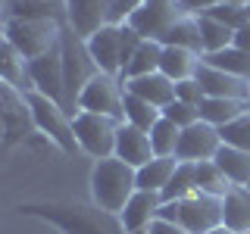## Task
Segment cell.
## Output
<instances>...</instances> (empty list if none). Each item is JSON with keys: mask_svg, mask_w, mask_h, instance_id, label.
I'll return each mask as SVG.
<instances>
[{"mask_svg": "<svg viewBox=\"0 0 250 234\" xmlns=\"http://www.w3.org/2000/svg\"><path fill=\"white\" fill-rule=\"evenodd\" d=\"M135 191H138V169H131L119 156H106V159L94 162V169H91V200H94V206L119 215L125 209V203L135 197Z\"/></svg>", "mask_w": 250, "mask_h": 234, "instance_id": "obj_2", "label": "cell"}, {"mask_svg": "<svg viewBox=\"0 0 250 234\" xmlns=\"http://www.w3.org/2000/svg\"><path fill=\"white\" fill-rule=\"evenodd\" d=\"M0 125H3V144L16 147L31 140V135L38 131L35 113L28 106V97L22 91H16L13 84H0Z\"/></svg>", "mask_w": 250, "mask_h": 234, "instance_id": "obj_8", "label": "cell"}, {"mask_svg": "<svg viewBox=\"0 0 250 234\" xmlns=\"http://www.w3.org/2000/svg\"><path fill=\"white\" fill-rule=\"evenodd\" d=\"M244 234H250V231H244Z\"/></svg>", "mask_w": 250, "mask_h": 234, "instance_id": "obj_47", "label": "cell"}, {"mask_svg": "<svg viewBox=\"0 0 250 234\" xmlns=\"http://www.w3.org/2000/svg\"><path fill=\"white\" fill-rule=\"evenodd\" d=\"M247 113H250V106H247Z\"/></svg>", "mask_w": 250, "mask_h": 234, "instance_id": "obj_46", "label": "cell"}, {"mask_svg": "<svg viewBox=\"0 0 250 234\" xmlns=\"http://www.w3.org/2000/svg\"><path fill=\"white\" fill-rule=\"evenodd\" d=\"M247 13H250V6H247Z\"/></svg>", "mask_w": 250, "mask_h": 234, "instance_id": "obj_45", "label": "cell"}, {"mask_svg": "<svg viewBox=\"0 0 250 234\" xmlns=\"http://www.w3.org/2000/svg\"><path fill=\"white\" fill-rule=\"evenodd\" d=\"M194 78L200 81V88L207 97H231V100H250V81H244V78L238 75H229L222 72V69L209 66V62L200 59L197 72H194Z\"/></svg>", "mask_w": 250, "mask_h": 234, "instance_id": "obj_14", "label": "cell"}, {"mask_svg": "<svg viewBox=\"0 0 250 234\" xmlns=\"http://www.w3.org/2000/svg\"><path fill=\"white\" fill-rule=\"evenodd\" d=\"M116 0H66L69 10V25L82 38H91L100 25L109 22V10Z\"/></svg>", "mask_w": 250, "mask_h": 234, "instance_id": "obj_17", "label": "cell"}, {"mask_svg": "<svg viewBox=\"0 0 250 234\" xmlns=\"http://www.w3.org/2000/svg\"><path fill=\"white\" fill-rule=\"evenodd\" d=\"M244 187H247V191H250V181H247V184H244Z\"/></svg>", "mask_w": 250, "mask_h": 234, "instance_id": "obj_44", "label": "cell"}, {"mask_svg": "<svg viewBox=\"0 0 250 234\" xmlns=\"http://www.w3.org/2000/svg\"><path fill=\"white\" fill-rule=\"evenodd\" d=\"M250 100H231V97H207L200 103V119L216 125V128H222V125H229L234 119H241V116L247 113Z\"/></svg>", "mask_w": 250, "mask_h": 234, "instance_id": "obj_22", "label": "cell"}, {"mask_svg": "<svg viewBox=\"0 0 250 234\" xmlns=\"http://www.w3.org/2000/svg\"><path fill=\"white\" fill-rule=\"evenodd\" d=\"M178 19H185V10H182L178 0H144V3L128 16L125 25H131L144 41H160Z\"/></svg>", "mask_w": 250, "mask_h": 234, "instance_id": "obj_9", "label": "cell"}, {"mask_svg": "<svg viewBox=\"0 0 250 234\" xmlns=\"http://www.w3.org/2000/svg\"><path fill=\"white\" fill-rule=\"evenodd\" d=\"M25 97H28V106H31V113H35V125H38V131H41V135L50 137L66 156H75L78 150H82V147H78V140H75L72 116H69L66 109L57 103V100L44 97V94H38V91H28Z\"/></svg>", "mask_w": 250, "mask_h": 234, "instance_id": "obj_6", "label": "cell"}, {"mask_svg": "<svg viewBox=\"0 0 250 234\" xmlns=\"http://www.w3.org/2000/svg\"><path fill=\"white\" fill-rule=\"evenodd\" d=\"M216 166L229 175V181L234 187H244L250 181V153L247 150H238V147L222 144L219 153H216Z\"/></svg>", "mask_w": 250, "mask_h": 234, "instance_id": "obj_27", "label": "cell"}, {"mask_svg": "<svg viewBox=\"0 0 250 234\" xmlns=\"http://www.w3.org/2000/svg\"><path fill=\"white\" fill-rule=\"evenodd\" d=\"M175 100H185V103H191V106H200L203 100H207V94H203L197 78H185V81H175Z\"/></svg>", "mask_w": 250, "mask_h": 234, "instance_id": "obj_37", "label": "cell"}, {"mask_svg": "<svg viewBox=\"0 0 250 234\" xmlns=\"http://www.w3.org/2000/svg\"><path fill=\"white\" fill-rule=\"evenodd\" d=\"M28 75H31V88L38 94L57 100L62 106V100H66V84H62V47L44 53V57H38V59H28Z\"/></svg>", "mask_w": 250, "mask_h": 234, "instance_id": "obj_12", "label": "cell"}, {"mask_svg": "<svg viewBox=\"0 0 250 234\" xmlns=\"http://www.w3.org/2000/svg\"><path fill=\"white\" fill-rule=\"evenodd\" d=\"M203 62H209V66L222 69V72L250 81V50H241V47L231 44V47H225V50H219V53H207Z\"/></svg>", "mask_w": 250, "mask_h": 234, "instance_id": "obj_30", "label": "cell"}, {"mask_svg": "<svg viewBox=\"0 0 250 234\" xmlns=\"http://www.w3.org/2000/svg\"><path fill=\"white\" fill-rule=\"evenodd\" d=\"M163 197L156 191H135V197L125 203V209L119 213V222L125 234H147L150 222L160 215Z\"/></svg>", "mask_w": 250, "mask_h": 234, "instance_id": "obj_15", "label": "cell"}, {"mask_svg": "<svg viewBox=\"0 0 250 234\" xmlns=\"http://www.w3.org/2000/svg\"><path fill=\"white\" fill-rule=\"evenodd\" d=\"M234 47H241V50H250V25H244L241 31H234Z\"/></svg>", "mask_w": 250, "mask_h": 234, "instance_id": "obj_41", "label": "cell"}, {"mask_svg": "<svg viewBox=\"0 0 250 234\" xmlns=\"http://www.w3.org/2000/svg\"><path fill=\"white\" fill-rule=\"evenodd\" d=\"M194 181H197V191L200 194H209V197H219L222 200L225 194L231 191V181L222 169L216 166V159H203V162H194Z\"/></svg>", "mask_w": 250, "mask_h": 234, "instance_id": "obj_28", "label": "cell"}, {"mask_svg": "<svg viewBox=\"0 0 250 234\" xmlns=\"http://www.w3.org/2000/svg\"><path fill=\"white\" fill-rule=\"evenodd\" d=\"M200 59L203 57H197V53H191V50H182V47H163L160 72L166 78H172V81H185V78H194Z\"/></svg>", "mask_w": 250, "mask_h": 234, "instance_id": "obj_23", "label": "cell"}, {"mask_svg": "<svg viewBox=\"0 0 250 234\" xmlns=\"http://www.w3.org/2000/svg\"><path fill=\"white\" fill-rule=\"evenodd\" d=\"M147 135H150V144H153V153L156 156H175L178 137H182V128H178L175 122H169L166 116H163V119L156 122Z\"/></svg>", "mask_w": 250, "mask_h": 234, "instance_id": "obj_33", "label": "cell"}, {"mask_svg": "<svg viewBox=\"0 0 250 234\" xmlns=\"http://www.w3.org/2000/svg\"><path fill=\"white\" fill-rule=\"evenodd\" d=\"M219 147H222L219 128L200 119V122H194V125H188V128H182L175 159H178V162H203V159H216Z\"/></svg>", "mask_w": 250, "mask_h": 234, "instance_id": "obj_11", "label": "cell"}, {"mask_svg": "<svg viewBox=\"0 0 250 234\" xmlns=\"http://www.w3.org/2000/svg\"><path fill=\"white\" fill-rule=\"evenodd\" d=\"M197 194V181H194V162H178L175 175L169 178V184L163 187V203H172V200H185Z\"/></svg>", "mask_w": 250, "mask_h": 234, "instance_id": "obj_32", "label": "cell"}, {"mask_svg": "<svg viewBox=\"0 0 250 234\" xmlns=\"http://www.w3.org/2000/svg\"><path fill=\"white\" fill-rule=\"evenodd\" d=\"M22 215L44 218L57 225L62 234H125L119 215L106 213L100 206L88 203H72V200H44V203H22Z\"/></svg>", "mask_w": 250, "mask_h": 234, "instance_id": "obj_1", "label": "cell"}, {"mask_svg": "<svg viewBox=\"0 0 250 234\" xmlns=\"http://www.w3.org/2000/svg\"><path fill=\"white\" fill-rule=\"evenodd\" d=\"M163 116H166L169 122H175L178 128H188V125L200 122V106H191V103H185V100H172V103L163 109Z\"/></svg>", "mask_w": 250, "mask_h": 234, "instance_id": "obj_36", "label": "cell"}, {"mask_svg": "<svg viewBox=\"0 0 250 234\" xmlns=\"http://www.w3.org/2000/svg\"><path fill=\"white\" fill-rule=\"evenodd\" d=\"M160 59H163V44L160 41H144L135 50V57L125 62L122 69V81H128V78H141V75H153L160 72Z\"/></svg>", "mask_w": 250, "mask_h": 234, "instance_id": "obj_26", "label": "cell"}, {"mask_svg": "<svg viewBox=\"0 0 250 234\" xmlns=\"http://www.w3.org/2000/svg\"><path fill=\"white\" fill-rule=\"evenodd\" d=\"M156 218L175 222V225H182V228H188L191 234H209L213 228L222 225V200L197 191V194H191V197H185V200L163 203Z\"/></svg>", "mask_w": 250, "mask_h": 234, "instance_id": "obj_5", "label": "cell"}, {"mask_svg": "<svg viewBox=\"0 0 250 234\" xmlns=\"http://www.w3.org/2000/svg\"><path fill=\"white\" fill-rule=\"evenodd\" d=\"M122 100H125V81L116 75L97 72L88 81V88L78 97V113H100V116H113L122 122Z\"/></svg>", "mask_w": 250, "mask_h": 234, "instance_id": "obj_10", "label": "cell"}, {"mask_svg": "<svg viewBox=\"0 0 250 234\" xmlns=\"http://www.w3.org/2000/svg\"><path fill=\"white\" fill-rule=\"evenodd\" d=\"M125 91L135 94V97H141V100H147V103H153L156 109H166L172 100H175V81L166 78L163 72L128 78V81H125Z\"/></svg>", "mask_w": 250, "mask_h": 234, "instance_id": "obj_18", "label": "cell"}, {"mask_svg": "<svg viewBox=\"0 0 250 234\" xmlns=\"http://www.w3.org/2000/svg\"><path fill=\"white\" fill-rule=\"evenodd\" d=\"M207 16H213L216 22L229 25L231 31H241L244 25H250V13H247V6H241V3H216Z\"/></svg>", "mask_w": 250, "mask_h": 234, "instance_id": "obj_35", "label": "cell"}, {"mask_svg": "<svg viewBox=\"0 0 250 234\" xmlns=\"http://www.w3.org/2000/svg\"><path fill=\"white\" fill-rule=\"evenodd\" d=\"M62 84H66V100H62V106H66V113L78 116V97H82V91L88 88V81L94 75L100 72L97 62H94L91 50H88V41H84L78 31L69 25H62Z\"/></svg>", "mask_w": 250, "mask_h": 234, "instance_id": "obj_3", "label": "cell"}, {"mask_svg": "<svg viewBox=\"0 0 250 234\" xmlns=\"http://www.w3.org/2000/svg\"><path fill=\"white\" fill-rule=\"evenodd\" d=\"M175 169H178L175 156H156V159H150L147 166L138 169V191L163 194V187L169 184V178L175 175Z\"/></svg>", "mask_w": 250, "mask_h": 234, "instance_id": "obj_25", "label": "cell"}, {"mask_svg": "<svg viewBox=\"0 0 250 234\" xmlns=\"http://www.w3.org/2000/svg\"><path fill=\"white\" fill-rule=\"evenodd\" d=\"M119 119L113 116H100V113H78L72 119L75 128V140L88 156L97 159H106V156L116 153V137H119Z\"/></svg>", "mask_w": 250, "mask_h": 234, "instance_id": "obj_7", "label": "cell"}, {"mask_svg": "<svg viewBox=\"0 0 250 234\" xmlns=\"http://www.w3.org/2000/svg\"><path fill=\"white\" fill-rule=\"evenodd\" d=\"M84 41H88V50L100 72L116 75V78L122 75V25H109L106 22Z\"/></svg>", "mask_w": 250, "mask_h": 234, "instance_id": "obj_13", "label": "cell"}, {"mask_svg": "<svg viewBox=\"0 0 250 234\" xmlns=\"http://www.w3.org/2000/svg\"><path fill=\"white\" fill-rule=\"evenodd\" d=\"M222 225L238 234L250 231V191L247 187H231L222 197Z\"/></svg>", "mask_w": 250, "mask_h": 234, "instance_id": "obj_21", "label": "cell"}, {"mask_svg": "<svg viewBox=\"0 0 250 234\" xmlns=\"http://www.w3.org/2000/svg\"><path fill=\"white\" fill-rule=\"evenodd\" d=\"M197 25H200V38H203V57L207 53H219L234 44V31L229 25H222V22H216L213 16H200Z\"/></svg>", "mask_w": 250, "mask_h": 234, "instance_id": "obj_31", "label": "cell"}, {"mask_svg": "<svg viewBox=\"0 0 250 234\" xmlns=\"http://www.w3.org/2000/svg\"><path fill=\"white\" fill-rule=\"evenodd\" d=\"M219 137H222V144L250 153V113H244L241 119H234L229 125H222V128H219Z\"/></svg>", "mask_w": 250, "mask_h": 234, "instance_id": "obj_34", "label": "cell"}, {"mask_svg": "<svg viewBox=\"0 0 250 234\" xmlns=\"http://www.w3.org/2000/svg\"><path fill=\"white\" fill-rule=\"evenodd\" d=\"M141 3H144V0H116L113 10H109V25H125L128 16L135 13Z\"/></svg>", "mask_w": 250, "mask_h": 234, "instance_id": "obj_38", "label": "cell"}, {"mask_svg": "<svg viewBox=\"0 0 250 234\" xmlns=\"http://www.w3.org/2000/svg\"><path fill=\"white\" fill-rule=\"evenodd\" d=\"M147 234H191V231L182 228V225H175V222H166V218H153Z\"/></svg>", "mask_w": 250, "mask_h": 234, "instance_id": "obj_40", "label": "cell"}, {"mask_svg": "<svg viewBox=\"0 0 250 234\" xmlns=\"http://www.w3.org/2000/svg\"><path fill=\"white\" fill-rule=\"evenodd\" d=\"M163 119V109H156L153 103H147V100L135 97V94L125 91V100H122V122L135 125L141 131H150L156 122Z\"/></svg>", "mask_w": 250, "mask_h": 234, "instance_id": "obj_29", "label": "cell"}, {"mask_svg": "<svg viewBox=\"0 0 250 234\" xmlns=\"http://www.w3.org/2000/svg\"><path fill=\"white\" fill-rule=\"evenodd\" d=\"M163 47H182V50H191L203 57V38H200V25L194 16H185V19H178L175 25H172L166 35L160 38Z\"/></svg>", "mask_w": 250, "mask_h": 234, "instance_id": "obj_24", "label": "cell"}, {"mask_svg": "<svg viewBox=\"0 0 250 234\" xmlns=\"http://www.w3.org/2000/svg\"><path fill=\"white\" fill-rule=\"evenodd\" d=\"M0 78H3L6 84H13L16 91H22V94L35 91L31 88V75H28V59L22 57L10 41H3V47H0Z\"/></svg>", "mask_w": 250, "mask_h": 234, "instance_id": "obj_20", "label": "cell"}, {"mask_svg": "<svg viewBox=\"0 0 250 234\" xmlns=\"http://www.w3.org/2000/svg\"><path fill=\"white\" fill-rule=\"evenodd\" d=\"M178 3H182L185 16H194V19H200V16H207L209 10H213L219 0H178Z\"/></svg>", "mask_w": 250, "mask_h": 234, "instance_id": "obj_39", "label": "cell"}, {"mask_svg": "<svg viewBox=\"0 0 250 234\" xmlns=\"http://www.w3.org/2000/svg\"><path fill=\"white\" fill-rule=\"evenodd\" d=\"M219 3H241V6H250V0H219Z\"/></svg>", "mask_w": 250, "mask_h": 234, "instance_id": "obj_43", "label": "cell"}, {"mask_svg": "<svg viewBox=\"0 0 250 234\" xmlns=\"http://www.w3.org/2000/svg\"><path fill=\"white\" fill-rule=\"evenodd\" d=\"M113 156H119V159L128 162L131 169H141V166H147L150 159H156L150 135L141 131V128H135V125H128V122L119 125V137H116V153Z\"/></svg>", "mask_w": 250, "mask_h": 234, "instance_id": "obj_16", "label": "cell"}, {"mask_svg": "<svg viewBox=\"0 0 250 234\" xmlns=\"http://www.w3.org/2000/svg\"><path fill=\"white\" fill-rule=\"evenodd\" d=\"M62 25L66 22L57 19H3V41H10L25 59H38L60 47Z\"/></svg>", "mask_w": 250, "mask_h": 234, "instance_id": "obj_4", "label": "cell"}, {"mask_svg": "<svg viewBox=\"0 0 250 234\" xmlns=\"http://www.w3.org/2000/svg\"><path fill=\"white\" fill-rule=\"evenodd\" d=\"M3 19H57L69 22L66 0H3Z\"/></svg>", "mask_w": 250, "mask_h": 234, "instance_id": "obj_19", "label": "cell"}, {"mask_svg": "<svg viewBox=\"0 0 250 234\" xmlns=\"http://www.w3.org/2000/svg\"><path fill=\"white\" fill-rule=\"evenodd\" d=\"M209 234H238V231H231V228H225V225H219V228H213Z\"/></svg>", "mask_w": 250, "mask_h": 234, "instance_id": "obj_42", "label": "cell"}]
</instances>
